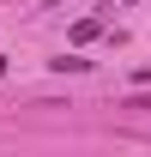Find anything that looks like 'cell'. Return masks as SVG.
I'll return each mask as SVG.
<instances>
[{
    "label": "cell",
    "instance_id": "6da1fadb",
    "mask_svg": "<svg viewBox=\"0 0 151 157\" xmlns=\"http://www.w3.org/2000/svg\"><path fill=\"white\" fill-rule=\"evenodd\" d=\"M121 109H139V115H151V97H127Z\"/></svg>",
    "mask_w": 151,
    "mask_h": 157
}]
</instances>
